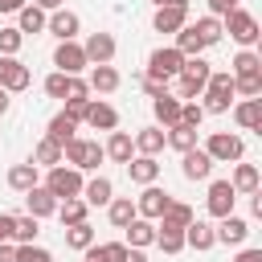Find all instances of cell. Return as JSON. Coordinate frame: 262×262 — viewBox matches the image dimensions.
<instances>
[{
  "label": "cell",
  "mask_w": 262,
  "mask_h": 262,
  "mask_svg": "<svg viewBox=\"0 0 262 262\" xmlns=\"http://www.w3.org/2000/svg\"><path fill=\"white\" fill-rule=\"evenodd\" d=\"M66 246L86 254V250L94 246V229H90V221H82V225H70V229H66Z\"/></svg>",
  "instance_id": "cell-36"
},
{
  "label": "cell",
  "mask_w": 262,
  "mask_h": 262,
  "mask_svg": "<svg viewBox=\"0 0 262 262\" xmlns=\"http://www.w3.org/2000/svg\"><path fill=\"white\" fill-rule=\"evenodd\" d=\"M168 205H172V192H164V188H156V184H147V188L135 196V213H139L143 221H160Z\"/></svg>",
  "instance_id": "cell-7"
},
{
  "label": "cell",
  "mask_w": 262,
  "mask_h": 262,
  "mask_svg": "<svg viewBox=\"0 0 262 262\" xmlns=\"http://www.w3.org/2000/svg\"><path fill=\"white\" fill-rule=\"evenodd\" d=\"M41 184V168L37 164H12L8 168V188L12 192H29V188H37Z\"/></svg>",
  "instance_id": "cell-17"
},
{
  "label": "cell",
  "mask_w": 262,
  "mask_h": 262,
  "mask_svg": "<svg viewBox=\"0 0 262 262\" xmlns=\"http://www.w3.org/2000/svg\"><path fill=\"white\" fill-rule=\"evenodd\" d=\"M205 90H209V94H225V98H233V74H229V70H213L209 82H205Z\"/></svg>",
  "instance_id": "cell-41"
},
{
  "label": "cell",
  "mask_w": 262,
  "mask_h": 262,
  "mask_svg": "<svg viewBox=\"0 0 262 262\" xmlns=\"http://www.w3.org/2000/svg\"><path fill=\"white\" fill-rule=\"evenodd\" d=\"M45 94H49V98H66V74L53 70V74L45 78Z\"/></svg>",
  "instance_id": "cell-51"
},
{
  "label": "cell",
  "mask_w": 262,
  "mask_h": 262,
  "mask_svg": "<svg viewBox=\"0 0 262 262\" xmlns=\"http://www.w3.org/2000/svg\"><path fill=\"white\" fill-rule=\"evenodd\" d=\"M213 233H217V242H221V246H242V242L250 237V225H246L242 217H233V213H229V217H221V225H217Z\"/></svg>",
  "instance_id": "cell-18"
},
{
  "label": "cell",
  "mask_w": 262,
  "mask_h": 262,
  "mask_svg": "<svg viewBox=\"0 0 262 262\" xmlns=\"http://www.w3.org/2000/svg\"><path fill=\"white\" fill-rule=\"evenodd\" d=\"M53 66H57V74H66V78H78L82 70H90V61H86V53H82L78 41H57Z\"/></svg>",
  "instance_id": "cell-6"
},
{
  "label": "cell",
  "mask_w": 262,
  "mask_h": 262,
  "mask_svg": "<svg viewBox=\"0 0 262 262\" xmlns=\"http://www.w3.org/2000/svg\"><path fill=\"white\" fill-rule=\"evenodd\" d=\"M29 0H0V12H20Z\"/></svg>",
  "instance_id": "cell-58"
},
{
  "label": "cell",
  "mask_w": 262,
  "mask_h": 262,
  "mask_svg": "<svg viewBox=\"0 0 262 262\" xmlns=\"http://www.w3.org/2000/svg\"><path fill=\"white\" fill-rule=\"evenodd\" d=\"M164 143H168V147H176V151L184 156V151H192V147H196V127L176 123V127H168V131H164Z\"/></svg>",
  "instance_id": "cell-29"
},
{
  "label": "cell",
  "mask_w": 262,
  "mask_h": 262,
  "mask_svg": "<svg viewBox=\"0 0 262 262\" xmlns=\"http://www.w3.org/2000/svg\"><path fill=\"white\" fill-rule=\"evenodd\" d=\"M12 225H16V217L12 213H0V242H12Z\"/></svg>",
  "instance_id": "cell-54"
},
{
  "label": "cell",
  "mask_w": 262,
  "mask_h": 262,
  "mask_svg": "<svg viewBox=\"0 0 262 262\" xmlns=\"http://www.w3.org/2000/svg\"><path fill=\"white\" fill-rule=\"evenodd\" d=\"M106 217H111V225H115V229H127V225H131L139 213H135V201H131V196H111Z\"/></svg>",
  "instance_id": "cell-26"
},
{
  "label": "cell",
  "mask_w": 262,
  "mask_h": 262,
  "mask_svg": "<svg viewBox=\"0 0 262 262\" xmlns=\"http://www.w3.org/2000/svg\"><path fill=\"white\" fill-rule=\"evenodd\" d=\"M86 106H90V98H86V102H66V111H61V115H66V119H74V123H82V119H86Z\"/></svg>",
  "instance_id": "cell-53"
},
{
  "label": "cell",
  "mask_w": 262,
  "mask_h": 262,
  "mask_svg": "<svg viewBox=\"0 0 262 262\" xmlns=\"http://www.w3.org/2000/svg\"><path fill=\"white\" fill-rule=\"evenodd\" d=\"M209 74H213V66H209L205 57H184V66H180V74H176L180 98H196V94H205Z\"/></svg>",
  "instance_id": "cell-2"
},
{
  "label": "cell",
  "mask_w": 262,
  "mask_h": 262,
  "mask_svg": "<svg viewBox=\"0 0 262 262\" xmlns=\"http://www.w3.org/2000/svg\"><path fill=\"white\" fill-rule=\"evenodd\" d=\"M82 172L78 168H66V164H57V168H49V176H45V188L53 192V201L61 205V201H74V196H82Z\"/></svg>",
  "instance_id": "cell-3"
},
{
  "label": "cell",
  "mask_w": 262,
  "mask_h": 262,
  "mask_svg": "<svg viewBox=\"0 0 262 262\" xmlns=\"http://www.w3.org/2000/svg\"><path fill=\"white\" fill-rule=\"evenodd\" d=\"M102 160H106L102 143H94V139H90V143H86V160H82V172H94V168H98Z\"/></svg>",
  "instance_id": "cell-50"
},
{
  "label": "cell",
  "mask_w": 262,
  "mask_h": 262,
  "mask_svg": "<svg viewBox=\"0 0 262 262\" xmlns=\"http://www.w3.org/2000/svg\"><path fill=\"white\" fill-rule=\"evenodd\" d=\"M151 25H156V33H180L184 25H188V8H156V16H151Z\"/></svg>",
  "instance_id": "cell-19"
},
{
  "label": "cell",
  "mask_w": 262,
  "mask_h": 262,
  "mask_svg": "<svg viewBox=\"0 0 262 262\" xmlns=\"http://www.w3.org/2000/svg\"><path fill=\"white\" fill-rule=\"evenodd\" d=\"M180 123H184V127H201V123H205L201 102H180Z\"/></svg>",
  "instance_id": "cell-49"
},
{
  "label": "cell",
  "mask_w": 262,
  "mask_h": 262,
  "mask_svg": "<svg viewBox=\"0 0 262 262\" xmlns=\"http://www.w3.org/2000/svg\"><path fill=\"white\" fill-rule=\"evenodd\" d=\"M201 151H205L213 164H242V156H246V139L233 135V131H213V135L205 139Z\"/></svg>",
  "instance_id": "cell-1"
},
{
  "label": "cell",
  "mask_w": 262,
  "mask_h": 262,
  "mask_svg": "<svg viewBox=\"0 0 262 262\" xmlns=\"http://www.w3.org/2000/svg\"><path fill=\"white\" fill-rule=\"evenodd\" d=\"M233 201H237V192H233V184L229 180H213L209 184V196H205V209H209V217H229L233 213Z\"/></svg>",
  "instance_id": "cell-8"
},
{
  "label": "cell",
  "mask_w": 262,
  "mask_h": 262,
  "mask_svg": "<svg viewBox=\"0 0 262 262\" xmlns=\"http://www.w3.org/2000/svg\"><path fill=\"white\" fill-rule=\"evenodd\" d=\"M25 209H29V217H53L57 213V201H53V192L45 188V184H37V188H29L25 192Z\"/></svg>",
  "instance_id": "cell-13"
},
{
  "label": "cell",
  "mask_w": 262,
  "mask_h": 262,
  "mask_svg": "<svg viewBox=\"0 0 262 262\" xmlns=\"http://www.w3.org/2000/svg\"><path fill=\"white\" fill-rule=\"evenodd\" d=\"M192 33L201 37V45H205V49H209V45H217V41L225 37V33H221V20H217V16H201V20L192 25Z\"/></svg>",
  "instance_id": "cell-35"
},
{
  "label": "cell",
  "mask_w": 262,
  "mask_h": 262,
  "mask_svg": "<svg viewBox=\"0 0 262 262\" xmlns=\"http://www.w3.org/2000/svg\"><path fill=\"white\" fill-rule=\"evenodd\" d=\"M119 82H123V78H119L115 66H90V82H86V86H90L94 94H115Z\"/></svg>",
  "instance_id": "cell-20"
},
{
  "label": "cell",
  "mask_w": 262,
  "mask_h": 262,
  "mask_svg": "<svg viewBox=\"0 0 262 262\" xmlns=\"http://www.w3.org/2000/svg\"><path fill=\"white\" fill-rule=\"evenodd\" d=\"M168 8H188V0H164Z\"/></svg>",
  "instance_id": "cell-62"
},
{
  "label": "cell",
  "mask_w": 262,
  "mask_h": 262,
  "mask_svg": "<svg viewBox=\"0 0 262 262\" xmlns=\"http://www.w3.org/2000/svg\"><path fill=\"white\" fill-rule=\"evenodd\" d=\"M221 33H229V37H233L242 49H254V41L262 37V33H258V20H254L246 8H233V12L221 20Z\"/></svg>",
  "instance_id": "cell-5"
},
{
  "label": "cell",
  "mask_w": 262,
  "mask_h": 262,
  "mask_svg": "<svg viewBox=\"0 0 262 262\" xmlns=\"http://www.w3.org/2000/svg\"><path fill=\"white\" fill-rule=\"evenodd\" d=\"M172 49H180L184 57H201V53H205V45H201V37L192 33V25H184V29L176 33V45H172Z\"/></svg>",
  "instance_id": "cell-38"
},
{
  "label": "cell",
  "mask_w": 262,
  "mask_h": 262,
  "mask_svg": "<svg viewBox=\"0 0 262 262\" xmlns=\"http://www.w3.org/2000/svg\"><path fill=\"white\" fill-rule=\"evenodd\" d=\"M111 196H115V184H111L106 176H94V180H86V184H82V201H86L90 209L111 205Z\"/></svg>",
  "instance_id": "cell-22"
},
{
  "label": "cell",
  "mask_w": 262,
  "mask_h": 262,
  "mask_svg": "<svg viewBox=\"0 0 262 262\" xmlns=\"http://www.w3.org/2000/svg\"><path fill=\"white\" fill-rule=\"evenodd\" d=\"M233 8H237V0H209V16H217V20L229 16Z\"/></svg>",
  "instance_id": "cell-52"
},
{
  "label": "cell",
  "mask_w": 262,
  "mask_h": 262,
  "mask_svg": "<svg viewBox=\"0 0 262 262\" xmlns=\"http://www.w3.org/2000/svg\"><path fill=\"white\" fill-rule=\"evenodd\" d=\"M16 262H53V254L33 242V246H16Z\"/></svg>",
  "instance_id": "cell-46"
},
{
  "label": "cell",
  "mask_w": 262,
  "mask_h": 262,
  "mask_svg": "<svg viewBox=\"0 0 262 262\" xmlns=\"http://www.w3.org/2000/svg\"><path fill=\"white\" fill-rule=\"evenodd\" d=\"M102 151H106V160L127 164V160L135 156V143H131V135H127V131H111V139L102 143Z\"/></svg>",
  "instance_id": "cell-25"
},
{
  "label": "cell",
  "mask_w": 262,
  "mask_h": 262,
  "mask_svg": "<svg viewBox=\"0 0 262 262\" xmlns=\"http://www.w3.org/2000/svg\"><path fill=\"white\" fill-rule=\"evenodd\" d=\"M45 29H49L57 41H74V37H78V29H82V20H78V12L57 8V12H49V16H45Z\"/></svg>",
  "instance_id": "cell-11"
},
{
  "label": "cell",
  "mask_w": 262,
  "mask_h": 262,
  "mask_svg": "<svg viewBox=\"0 0 262 262\" xmlns=\"http://www.w3.org/2000/svg\"><path fill=\"white\" fill-rule=\"evenodd\" d=\"M156 246H160L164 254H180V250H184V229H164V225H156Z\"/></svg>",
  "instance_id": "cell-39"
},
{
  "label": "cell",
  "mask_w": 262,
  "mask_h": 262,
  "mask_svg": "<svg viewBox=\"0 0 262 262\" xmlns=\"http://www.w3.org/2000/svg\"><path fill=\"white\" fill-rule=\"evenodd\" d=\"M16 16H20V25H16L20 33H45V12H41L37 4H25Z\"/></svg>",
  "instance_id": "cell-37"
},
{
  "label": "cell",
  "mask_w": 262,
  "mask_h": 262,
  "mask_svg": "<svg viewBox=\"0 0 262 262\" xmlns=\"http://www.w3.org/2000/svg\"><path fill=\"white\" fill-rule=\"evenodd\" d=\"M0 262H16V242H0Z\"/></svg>",
  "instance_id": "cell-56"
},
{
  "label": "cell",
  "mask_w": 262,
  "mask_h": 262,
  "mask_svg": "<svg viewBox=\"0 0 262 262\" xmlns=\"http://www.w3.org/2000/svg\"><path fill=\"white\" fill-rule=\"evenodd\" d=\"M180 172H184V180H209L213 160H209L201 147H192V151H184V156H180Z\"/></svg>",
  "instance_id": "cell-14"
},
{
  "label": "cell",
  "mask_w": 262,
  "mask_h": 262,
  "mask_svg": "<svg viewBox=\"0 0 262 262\" xmlns=\"http://www.w3.org/2000/svg\"><path fill=\"white\" fill-rule=\"evenodd\" d=\"M229 74H233V78H246V74H262V57H258L254 49H242V53L229 61Z\"/></svg>",
  "instance_id": "cell-34"
},
{
  "label": "cell",
  "mask_w": 262,
  "mask_h": 262,
  "mask_svg": "<svg viewBox=\"0 0 262 262\" xmlns=\"http://www.w3.org/2000/svg\"><path fill=\"white\" fill-rule=\"evenodd\" d=\"M127 262H147V254H143V250H131V246H127Z\"/></svg>",
  "instance_id": "cell-60"
},
{
  "label": "cell",
  "mask_w": 262,
  "mask_h": 262,
  "mask_svg": "<svg viewBox=\"0 0 262 262\" xmlns=\"http://www.w3.org/2000/svg\"><path fill=\"white\" fill-rule=\"evenodd\" d=\"M74 131H78V123H74V119H66V115L57 111V115L49 119V127H45V139H53L57 147H66V143L74 139Z\"/></svg>",
  "instance_id": "cell-28"
},
{
  "label": "cell",
  "mask_w": 262,
  "mask_h": 262,
  "mask_svg": "<svg viewBox=\"0 0 262 262\" xmlns=\"http://www.w3.org/2000/svg\"><path fill=\"white\" fill-rule=\"evenodd\" d=\"M127 176H131V184H139V188L156 184V180H160V164H156V156H131V160H127Z\"/></svg>",
  "instance_id": "cell-12"
},
{
  "label": "cell",
  "mask_w": 262,
  "mask_h": 262,
  "mask_svg": "<svg viewBox=\"0 0 262 262\" xmlns=\"http://www.w3.org/2000/svg\"><path fill=\"white\" fill-rule=\"evenodd\" d=\"M12 242L16 246H33L37 242V217H16V225H12Z\"/></svg>",
  "instance_id": "cell-40"
},
{
  "label": "cell",
  "mask_w": 262,
  "mask_h": 262,
  "mask_svg": "<svg viewBox=\"0 0 262 262\" xmlns=\"http://www.w3.org/2000/svg\"><path fill=\"white\" fill-rule=\"evenodd\" d=\"M131 143H135V151H139V156H160V151L168 147V143H164V127H143Z\"/></svg>",
  "instance_id": "cell-27"
},
{
  "label": "cell",
  "mask_w": 262,
  "mask_h": 262,
  "mask_svg": "<svg viewBox=\"0 0 262 262\" xmlns=\"http://www.w3.org/2000/svg\"><path fill=\"white\" fill-rule=\"evenodd\" d=\"M184 246H192V250H201V254H205V250H213V246H217V233H213V225L192 217V221L184 225Z\"/></svg>",
  "instance_id": "cell-15"
},
{
  "label": "cell",
  "mask_w": 262,
  "mask_h": 262,
  "mask_svg": "<svg viewBox=\"0 0 262 262\" xmlns=\"http://www.w3.org/2000/svg\"><path fill=\"white\" fill-rule=\"evenodd\" d=\"M233 262H262V250H242Z\"/></svg>",
  "instance_id": "cell-57"
},
{
  "label": "cell",
  "mask_w": 262,
  "mask_h": 262,
  "mask_svg": "<svg viewBox=\"0 0 262 262\" xmlns=\"http://www.w3.org/2000/svg\"><path fill=\"white\" fill-rule=\"evenodd\" d=\"M29 164H37V168H45V172H49V168H57V164H61V147H57L53 139H41V143L33 147V160H29Z\"/></svg>",
  "instance_id": "cell-32"
},
{
  "label": "cell",
  "mask_w": 262,
  "mask_h": 262,
  "mask_svg": "<svg viewBox=\"0 0 262 262\" xmlns=\"http://www.w3.org/2000/svg\"><path fill=\"white\" fill-rule=\"evenodd\" d=\"M180 66H184V53L172 49V45H160V49L147 53V74H143V78H151V82H168V78L180 74Z\"/></svg>",
  "instance_id": "cell-4"
},
{
  "label": "cell",
  "mask_w": 262,
  "mask_h": 262,
  "mask_svg": "<svg viewBox=\"0 0 262 262\" xmlns=\"http://www.w3.org/2000/svg\"><path fill=\"white\" fill-rule=\"evenodd\" d=\"M33 4H37V8H41V12H57V8H61V4H66V0H33Z\"/></svg>",
  "instance_id": "cell-59"
},
{
  "label": "cell",
  "mask_w": 262,
  "mask_h": 262,
  "mask_svg": "<svg viewBox=\"0 0 262 262\" xmlns=\"http://www.w3.org/2000/svg\"><path fill=\"white\" fill-rule=\"evenodd\" d=\"M25 45L20 29H0V57H16V49Z\"/></svg>",
  "instance_id": "cell-44"
},
{
  "label": "cell",
  "mask_w": 262,
  "mask_h": 262,
  "mask_svg": "<svg viewBox=\"0 0 262 262\" xmlns=\"http://www.w3.org/2000/svg\"><path fill=\"white\" fill-rule=\"evenodd\" d=\"M143 90H147L151 98H160V94H168V82H151V78H143Z\"/></svg>",
  "instance_id": "cell-55"
},
{
  "label": "cell",
  "mask_w": 262,
  "mask_h": 262,
  "mask_svg": "<svg viewBox=\"0 0 262 262\" xmlns=\"http://www.w3.org/2000/svg\"><path fill=\"white\" fill-rule=\"evenodd\" d=\"M151 111H156V123H160L164 131L180 123V98H172V94H160V98H151Z\"/></svg>",
  "instance_id": "cell-24"
},
{
  "label": "cell",
  "mask_w": 262,
  "mask_h": 262,
  "mask_svg": "<svg viewBox=\"0 0 262 262\" xmlns=\"http://www.w3.org/2000/svg\"><path fill=\"white\" fill-rule=\"evenodd\" d=\"M151 4H156V8H164V0H151Z\"/></svg>",
  "instance_id": "cell-64"
},
{
  "label": "cell",
  "mask_w": 262,
  "mask_h": 262,
  "mask_svg": "<svg viewBox=\"0 0 262 262\" xmlns=\"http://www.w3.org/2000/svg\"><path fill=\"white\" fill-rule=\"evenodd\" d=\"M82 123H90L94 131H115V127H119V111H115L111 102H90Z\"/></svg>",
  "instance_id": "cell-16"
},
{
  "label": "cell",
  "mask_w": 262,
  "mask_h": 262,
  "mask_svg": "<svg viewBox=\"0 0 262 262\" xmlns=\"http://www.w3.org/2000/svg\"><path fill=\"white\" fill-rule=\"evenodd\" d=\"M115 49H119V45H115L111 33H90V37L82 41V53H86L90 66H111V61H115Z\"/></svg>",
  "instance_id": "cell-9"
},
{
  "label": "cell",
  "mask_w": 262,
  "mask_h": 262,
  "mask_svg": "<svg viewBox=\"0 0 262 262\" xmlns=\"http://www.w3.org/2000/svg\"><path fill=\"white\" fill-rule=\"evenodd\" d=\"M233 119H237L242 131H258L262 127V98H242L233 106Z\"/></svg>",
  "instance_id": "cell-21"
},
{
  "label": "cell",
  "mask_w": 262,
  "mask_h": 262,
  "mask_svg": "<svg viewBox=\"0 0 262 262\" xmlns=\"http://www.w3.org/2000/svg\"><path fill=\"white\" fill-rule=\"evenodd\" d=\"M86 143H90V139H78V135H74V139L61 147V160H66L70 168H78V172H82V160H86Z\"/></svg>",
  "instance_id": "cell-42"
},
{
  "label": "cell",
  "mask_w": 262,
  "mask_h": 262,
  "mask_svg": "<svg viewBox=\"0 0 262 262\" xmlns=\"http://www.w3.org/2000/svg\"><path fill=\"white\" fill-rule=\"evenodd\" d=\"M229 184H233V192H246V196H254V192H258V168H254V164H237Z\"/></svg>",
  "instance_id": "cell-33"
},
{
  "label": "cell",
  "mask_w": 262,
  "mask_h": 262,
  "mask_svg": "<svg viewBox=\"0 0 262 262\" xmlns=\"http://www.w3.org/2000/svg\"><path fill=\"white\" fill-rule=\"evenodd\" d=\"M123 246H131V250H147V246H156V221L135 217V221L127 225V242H123Z\"/></svg>",
  "instance_id": "cell-23"
},
{
  "label": "cell",
  "mask_w": 262,
  "mask_h": 262,
  "mask_svg": "<svg viewBox=\"0 0 262 262\" xmlns=\"http://www.w3.org/2000/svg\"><path fill=\"white\" fill-rule=\"evenodd\" d=\"M29 82H33V74H29V66H25V61H16V57H0V90L20 94Z\"/></svg>",
  "instance_id": "cell-10"
},
{
  "label": "cell",
  "mask_w": 262,
  "mask_h": 262,
  "mask_svg": "<svg viewBox=\"0 0 262 262\" xmlns=\"http://www.w3.org/2000/svg\"><path fill=\"white\" fill-rule=\"evenodd\" d=\"M8 106H12V94H8V90H0V115H4Z\"/></svg>",
  "instance_id": "cell-61"
},
{
  "label": "cell",
  "mask_w": 262,
  "mask_h": 262,
  "mask_svg": "<svg viewBox=\"0 0 262 262\" xmlns=\"http://www.w3.org/2000/svg\"><path fill=\"white\" fill-rule=\"evenodd\" d=\"M94 250H98V262H127V246L123 242H102Z\"/></svg>",
  "instance_id": "cell-45"
},
{
  "label": "cell",
  "mask_w": 262,
  "mask_h": 262,
  "mask_svg": "<svg viewBox=\"0 0 262 262\" xmlns=\"http://www.w3.org/2000/svg\"><path fill=\"white\" fill-rule=\"evenodd\" d=\"M86 213H90V205H86L82 196H74V201H61V205H57V221H61L66 229H70V225H82V221H86Z\"/></svg>",
  "instance_id": "cell-30"
},
{
  "label": "cell",
  "mask_w": 262,
  "mask_h": 262,
  "mask_svg": "<svg viewBox=\"0 0 262 262\" xmlns=\"http://www.w3.org/2000/svg\"><path fill=\"white\" fill-rule=\"evenodd\" d=\"M233 94H242V98H258V94H262V74L233 78Z\"/></svg>",
  "instance_id": "cell-43"
},
{
  "label": "cell",
  "mask_w": 262,
  "mask_h": 262,
  "mask_svg": "<svg viewBox=\"0 0 262 262\" xmlns=\"http://www.w3.org/2000/svg\"><path fill=\"white\" fill-rule=\"evenodd\" d=\"M229 102H233V98H225V94H209V90H205L201 111H205V115H225V111H229Z\"/></svg>",
  "instance_id": "cell-48"
},
{
  "label": "cell",
  "mask_w": 262,
  "mask_h": 262,
  "mask_svg": "<svg viewBox=\"0 0 262 262\" xmlns=\"http://www.w3.org/2000/svg\"><path fill=\"white\" fill-rule=\"evenodd\" d=\"M192 217H196V213H192V209H188L184 201H172V205L164 209V217H160L156 225H164V229H184V225H188Z\"/></svg>",
  "instance_id": "cell-31"
},
{
  "label": "cell",
  "mask_w": 262,
  "mask_h": 262,
  "mask_svg": "<svg viewBox=\"0 0 262 262\" xmlns=\"http://www.w3.org/2000/svg\"><path fill=\"white\" fill-rule=\"evenodd\" d=\"M90 98V86L82 78H66V102H86Z\"/></svg>",
  "instance_id": "cell-47"
},
{
  "label": "cell",
  "mask_w": 262,
  "mask_h": 262,
  "mask_svg": "<svg viewBox=\"0 0 262 262\" xmlns=\"http://www.w3.org/2000/svg\"><path fill=\"white\" fill-rule=\"evenodd\" d=\"M82 262H98V250H94V246H90V250H86V258H82Z\"/></svg>",
  "instance_id": "cell-63"
}]
</instances>
